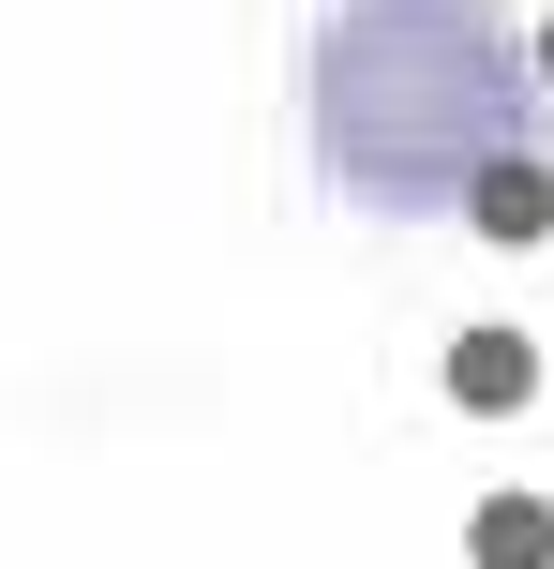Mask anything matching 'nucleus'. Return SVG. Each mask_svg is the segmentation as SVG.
Listing matches in <instances>:
<instances>
[{"label": "nucleus", "mask_w": 554, "mask_h": 569, "mask_svg": "<svg viewBox=\"0 0 554 569\" xmlns=\"http://www.w3.org/2000/svg\"><path fill=\"white\" fill-rule=\"evenodd\" d=\"M300 136L345 210L435 226L510 150H540V60L495 0H345L300 60Z\"/></svg>", "instance_id": "obj_1"}, {"label": "nucleus", "mask_w": 554, "mask_h": 569, "mask_svg": "<svg viewBox=\"0 0 554 569\" xmlns=\"http://www.w3.org/2000/svg\"><path fill=\"white\" fill-rule=\"evenodd\" d=\"M465 210H480V226H495V240H540V226H554V166H540V150H510V166L480 180Z\"/></svg>", "instance_id": "obj_2"}, {"label": "nucleus", "mask_w": 554, "mask_h": 569, "mask_svg": "<svg viewBox=\"0 0 554 569\" xmlns=\"http://www.w3.org/2000/svg\"><path fill=\"white\" fill-rule=\"evenodd\" d=\"M465 390H480V405H510V390H525V345L480 330V345H465Z\"/></svg>", "instance_id": "obj_3"}]
</instances>
